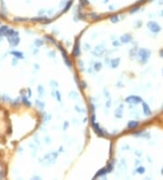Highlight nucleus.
Instances as JSON below:
<instances>
[{"label": "nucleus", "instance_id": "nucleus-1", "mask_svg": "<svg viewBox=\"0 0 163 180\" xmlns=\"http://www.w3.org/2000/svg\"><path fill=\"white\" fill-rule=\"evenodd\" d=\"M83 6L94 12H111L117 11L129 6L145 3L147 0H81Z\"/></svg>", "mask_w": 163, "mask_h": 180}]
</instances>
